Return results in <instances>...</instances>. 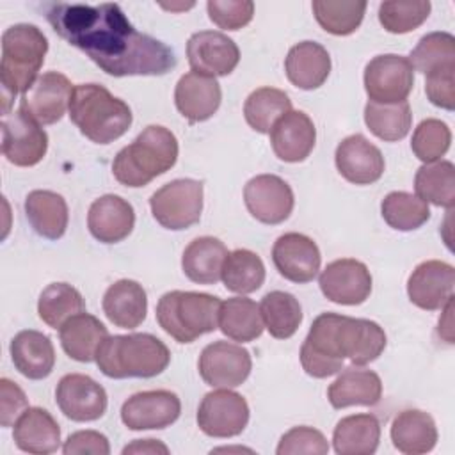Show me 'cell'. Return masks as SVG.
I'll return each mask as SVG.
<instances>
[{"label": "cell", "instance_id": "1", "mask_svg": "<svg viewBox=\"0 0 455 455\" xmlns=\"http://www.w3.org/2000/svg\"><path fill=\"white\" fill-rule=\"evenodd\" d=\"M46 20L107 75H165L176 66L174 50L135 30L117 4H48Z\"/></svg>", "mask_w": 455, "mask_h": 455}, {"label": "cell", "instance_id": "2", "mask_svg": "<svg viewBox=\"0 0 455 455\" xmlns=\"http://www.w3.org/2000/svg\"><path fill=\"white\" fill-rule=\"evenodd\" d=\"M384 329L366 318L338 313L318 315L300 347V364L315 379H325L343 368L348 359L355 366L375 361L386 348Z\"/></svg>", "mask_w": 455, "mask_h": 455}, {"label": "cell", "instance_id": "3", "mask_svg": "<svg viewBox=\"0 0 455 455\" xmlns=\"http://www.w3.org/2000/svg\"><path fill=\"white\" fill-rule=\"evenodd\" d=\"M48 52V39L32 23H16L2 34L0 84L4 116L9 114L12 100L25 92L36 80Z\"/></svg>", "mask_w": 455, "mask_h": 455}, {"label": "cell", "instance_id": "4", "mask_svg": "<svg viewBox=\"0 0 455 455\" xmlns=\"http://www.w3.org/2000/svg\"><path fill=\"white\" fill-rule=\"evenodd\" d=\"M94 361L110 379H151L169 366L171 352L162 339L148 332L116 334L103 339Z\"/></svg>", "mask_w": 455, "mask_h": 455}, {"label": "cell", "instance_id": "5", "mask_svg": "<svg viewBox=\"0 0 455 455\" xmlns=\"http://www.w3.org/2000/svg\"><path fill=\"white\" fill-rule=\"evenodd\" d=\"M68 110L80 133L96 144H108L123 137L133 121L128 103L100 84L75 85Z\"/></svg>", "mask_w": 455, "mask_h": 455}, {"label": "cell", "instance_id": "6", "mask_svg": "<svg viewBox=\"0 0 455 455\" xmlns=\"http://www.w3.org/2000/svg\"><path fill=\"white\" fill-rule=\"evenodd\" d=\"M178 160L176 135L160 124L144 128L112 162L114 178L124 187H144L167 172Z\"/></svg>", "mask_w": 455, "mask_h": 455}, {"label": "cell", "instance_id": "7", "mask_svg": "<svg viewBox=\"0 0 455 455\" xmlns=\"http://www.w3.org/2000/svg\"><path fill=\"white\" fill-rule=\"evenodd\" d=\"M219 307L215 295L172 290L158 299L156 322L178 343H192L219 327Z\"/></svg>", "mask_w": 455, "mask_h": 455}, {"label": "cell", "instance_id": "8", "mask_svg": "<svg viewBox=\"0 0 455 455\" xmlns=\"http://www.w3.org/2000/svg\"><path fill=\"white\" fill-rule=\"evenodd\" d=\"M155 220L172 231L187 229L199 222L203 212V183L180 178L165 183L149 197Z\"/></svg>", "mask_w": 455, "mask_h": 455}, {"label": "cell", "instance_id": "9", "mask_svg": "<svg viewBox=\"0 0 455 455\" xmlns=\"http://www.w3.org/2000/svg\"><path fill=\"white\" fill-rule=\"evenodd\" d=\"M414 87V69L407 57L384 53L364 68V91L373 103L407 101Z\"/></svg>", "mask_w": 455, "mask_h": 455}, {"label": "cell", "instance_id": "10", "mask_svg": "<svg viewBox=\"0 0 455 455\" xmlns=\"http://www.w3.org/2000/svg\"><path fill=\"white\" fill-rule=\"evenodd\" d=\"M249 423L245 398L228 387L210 391L197 409V425L210 437H235Z\"/></svg>", "mask_w": 455, "mask_h": 455}, {"label": "cell", "instance_id": "11", "mask_svg": "<svg viewBox=\"0 0 455 455\" xmlns=\"http://www.w3.org/2000/svg\"><path fill=\"white\" fill-rule=\"evenodd\" d=\"M48 149V135L23 110L9 112L2 117V153L18 167L39 164Z\"/></svg>", "mask_w": 455, "mask_h": 455}, {"label": "cell", "instance_id": "12", "mask_svg": "<svg viewBox=\"0 0 455 455\" xmlns=\"http://www.w3.org/2000/svg\"><path fill=\"white\" fill-rule=\"evenodd\" d=\"M252 359L247 348L229 341H213L199 355L197 370L212 387H238L249 377Z\"/></svg>", "mask_w": 455, "mask_h": 455}, {"label": "cell", "instance_id": "13", "mask_svg": "<svg viewBox=\"0 0 455 455\" xmlns=\"http://www.w3.org/2000/svg\"><path fill=\"white\" fill-rule=\"evenodd\" d=\"M55 402L66 418L80 423L100 419L108 405L103 386L82 373H68L59 380Z\"/></svg>", "mask_w": 455, "mask_h": 455}, {"label": "cell", "instance_id": "14", "mask_svg": "<svg viewBox=\"0 0 455 455\" xmlns=\"http://www.w3.org/2000/svg\"><path fill=\"white\" fill-rule=\"evenodd\" d=\"M181 412L176 393L151 389L132 395L121 407V421L130 430H160L171 427Z\"/></svg>", "mask_w": 455, "mask_h": 455}, {"label": "cell", "instance_id": "15", "mask_svg": "<svg viewBox=\"0 0 455 455\" xmlns=\"http://www.w3.org/2000/svg\"><path fill=\"white\" fill-rule=\"evenodd\" d=\"M71 82L66 75L48 71L37 76V80L21 94L20 110L30 116L39 124H53L69 108Z\"/></svg>", "mask_w": 455, "mask_h": 455}, {"label": "cell", "instance_id": "16", "mask_svg": "<svg viewBox=\"0 0 455 455\" xmlns=\"http://www.w3.org/2000/svg\"><path fill=\"white\" fill-rule=\"evenodd\" d=\"M322 293L336 304L357 306L371 293V274L368 267L354 258L331 261L320 274Z\"/></svg>", "mask_w": 455, "mask_h": 455}, {"label": "cell", "instance_id": "17", "mask_svg": "<svg viewBox=\"0 0 455 455\" xmlns=\"http://www.w3.org/2000/svg\"><path fill=\"white\" fill-rule=\"evenodd\" d=\"M243 201L249 213L263 224L284 222L295 204L291 187L275 174H259L243 187Z\"/></svg>", "mask_w": 455, "mask_h": 455}, {"label": "cell", "instance_id": "18", "mask_svg": "<svg viewBox=\"0 0 455 455\" xmlns=\"http://www.w3.org/2000/svg\"><path fill=\"white\" fill-rule=\"evenodd\" d=\"M187 57L192 71L208 76H228L238 66L236 43L217 30H199L187 43Z\"/></svg>", "mask_w": 455, "mask_h": 455}, {"label": "cell", "instance_id": "19", "mask_svg": "<svg viewBox=\"0 0 455 455\" xmlns=\"http://www.w3.org/2000/svg\"><path fill=\"white\" fill-rule=\"evenodd\" d=\"M272 261L277 272L291 283H309L322 263L318 245L302 233H284L272 247Z\"/></svg>", "mask_w": 455, "mask_h": 455}, {"label": "cell", "instance_id": "20", "mask_svg": "<svg viewBox=\"0 0 455 455\" xmlns=\"http://www.w3.org/2000/svg\"><path fill=\"white\" fill-rule=\"evenodd\" d=\"M455 268L441 259L419 263L407 281V295L411 302L421 309L435 311L453 299Z\"/></svg>", "mask_w": 455, "mask_h": 455}, {"label": "cell", "instance_id": "21", "mask_svg": "<svg viewBox=\"0 0 455 455\" xmlns=\"http://www.w3.org/2000/svg\"><path fill=\"white\" fill-rule=\"evenodd\" d=\"M338 172L354 185H370L384 174V156L364 135L345 137L334 153Z\"/></svg>", "mask_w": 455, "mask_h": 455}, {"label": "cell", "instance_id": "22", "mask_svg": "<svg viewBox=\"0 0 455 455\" xmlns=\"http://www.w3.org/2000/svg\"><path fill=\"white\" fill-rule=\"evenodd\" d=\"M270 144L283 162L297 164L309 156L315 148L316 130L311 117L302 110H290L270 128Z\"/></svg>", "mask_w": 455, "mask_h": 455}, {"label": "cell", "instance_id": "23", "mask_svg": "<svg viewBox=\"0 0 455 455\" xmlns=\"http://www.w3.org/2000/svg\"><path fill=\"white\" fill-rule=\"evenodd\" d=\"M222 91L213 76L196 71L185 73L174 89V103L183 117L190 123L210 119L220 107Z\"/></svg>", "mask_w": 455, "mask_h": 455}, {"label": "cell", "instance_id": "24", "mask_svg": "<svg viewBox=\"0 0 455 455\" xmlns=\"http://www.w3.org/2000/svg\"><path fill=\"white\" fill-rule=\"evenodd\" d=\"M133 226V206L116 194L101 196L89 206L87 228L101 243H117L124 240L132 233Z\"/></svg>", "mask_w": 455, "mask_h": 455}, {"label": "cell", "instance_id": "25", "mask_svg": "<svg viewBox=\"0 0 455 455\" xmlns=\"http://www.w3.org/2000/svg\"><path fill=\"white\" fill-rule=\"evenodd\" d=\"M12 439L21 451L53 453L60 444V427L46 409L27 407L14 421Z\"/></svg>", "mask_w": 455, "mask_h": 455}, {"label": "cell", "instance_id": "26", "mask_svg": "<svg viewBox=\"0 0 455 455\" xmlns=\"http://www.w3.org/2000/svg\"><path fill=\"white\" fill-rule=\"evenodd\" d=\"M11 359L14 368L30 380L46 379L55 366V350L50 338L39 331H20L11 339Z\"/></svg>", "mask_w": 455, "mask_h": 455}, {"label": "cell", "instance_id": "27", "mask_svg": "<svg viewBox=\"0 0 455 455\" xmlns=\"http://www.w3.org/2000/svg\"><path fill=\"white\" fill-rule=\"evenodd\" d=\"M284 71L295 87L304 91L318 89L331 73L329 52L315 41L297 43L284 59Z\"/></svg>", "mask_w": 455, "mask_h": 455}, {"label": "cell", "instance_id": "28", "mask_svg": "<svg viewBox=\"0 0 455 455\" xmlns=\"http://www.w3.org/2000/svg\"><path fill=\"white\" fill-rule=\"evenodd\" d=\"M103 313L121 329H135L146 320L148 297L142 284L132 279H119L103 295Z\"/></svg>", "mask_w": 455, "mask_h": 455}, {"label": "cell", "instance_id": "29", "mask_svg": "<svg viewBox=\"0 0 455 455\" xmlns=\"http://www.w3.org/2000/svg\"><path fill=\"white\" fill-rule=\"evenodd\" d=\"M382 396L380 377L366 368L350 366L329 386L327 398L334 409L352 405H375Z\"/></svg>", "mask_w": 455, "mask_h": 455}, {"label": "cell", "instance_id": "30", "mask_svg": "<svg viewBox=\"0 0 455 455\" xmlns=\"http://www.w3.org/2000/svg\"><path fill=\"white\" fill-rule=\"evenodd\" d=\"M393 446L407 455H421L434 450L437 443V427L434 418L419 409L398 412L391 423Z\"/></svg>", "mask_w": 455, "mask_h": 455}, {"label": "cell", "instance_id": "31", "mask_svg": "<svg viewBox=\"0 0 455 455\" xmlns=\"http://www.w3.org/2000/svg\"><path fill=\"white\" fill-rule=\"evenodd\" d=\"M107 336V327L96 316L84 311L66 320L59 329L64 352L78 363L94 361L96 352Z\"/></svg>", "mask_w": 455, "mask_h": 455}, {"label": "cell", "instance_id": "32", "mask_svg": "<svg viewBox=\"0 0 455 455\" xmlns=\"http://www.w3.org/2000/svg\"><path fill=\"white\" fill-rule=\"evenodd\" d=\"M25 215L32 229L48 240H57L68 228L66 199L52 190H32L25 197Z\"/></svg>", "mask_w": 455, "mask_h": 455}, {"label": "cell", "instance_id": "33", "mask_svg": "<svg viewBox=\"0 0 455 455\" xmlns=\"http://www.w3.org/2000/svg\"><path fill=\"white\" fill-rule=\"evenodd\" d=\"M226 245L215 236L194 238L183 251V274L197 284H215L220 279L222 265L228 256Z\"/></svg>", "mask_w": 455, "mask_h": 455}, {"label": "cell", "instance_id": "34", "mask_svg": "<svg viewBox=\"0 0 455 455\" xmlns=\"http://www.w3.org/2000/svg\"><path fill=\"white\" fill-rule=\"evenodd\" d=\"M380 441V423L373 414H352L341 418L332 434L338 455H371Z\"/></svg>", "mask_w": 455, "mask_h": 455}, {"label": "cell", "instance_id": "35", "mask_svg": "<svg viewBox=\"0 0 455 455\" xmlns=\"http://www.w3.org/2000/svg\"><path fill=\"white\" fill-rule=\"evenodd\" d=\"M263 318L259 306L247 297H231L220 302L219 329L233 341L247 343L261 336Z\"/></svg>", "mask_w": 455, "mask_h": 455}, {"label": "cell", "instance_id": "36", "mask_svg": "<svg viewBox=\"0 0 455 455\" xmlns=\"http://www.w3.org/2000/svg\"><path fill=\"white\" fill-rule=\"evenodd\" d=\"M414 190L419 199L448 210L455 204V167L448 160L423 164L414 176Z\"/></svg>", "mask_w": 455, "mask_h": 455}, {"label": "cell", "instance_id": "37", "mask_svg": "<svg viewBox=\"0 0 455 455\" xmlns=\"http://www.w3.org/2000/svg\"><path fill=\"white\" fill-rule=\"evenodd\" d=\"M259 313L263 325L270 336L277 339L291 338L302 322V307L299 300L291 293L281 290L268 291L261 299Z\"/></svg>", "mask_w": 455, "mask_h": 455}, {"label": "cell", "instance_id": "38", "mask_svg": "<svg viewBox=\"0 0 455 455\" xmlns=\"http://www.w3.org/2000/svg\"><path fill=\"white\" fill-rule=\"evenodd\" d=\"M220 279L226 290L247 295L256 291L263 284L265 265L256 252L249 249H236L226 256Z\"/></svg>", "mask_w": 455, "mask_h": 455}, {"label": "cell", "instance_id": "39", "mask_svg": "<svg viewBox=\"0 0 455 455\" xmlns=\"http://www.w3.org/2000/svg\"><path fill=\"white\" fill-rule=\"evenodd\" d=\"M290 110L291 100L284 91L275 87H259L243 103L245 121L258 133H268L274 123Z\"/></svg>", "mask_w": 455, "mask_h": 455}, {"label": "cell", "instance_id": "40", "mask_svg": "<svg viewBox=\"0 0 455 455\" xmlns=\"http://www.w3.org/2000/svg\"><path fill=\"white\" fill-rule=\"evenodd\" d=\"M364 123L375 137L386 142L402 140L411 130V123H412L411 107L407 101H400V103L368 101L364 107Z\"/></svg>", "mask_w": 455, "mask_h": 455}, {"label": "cell", "instance_id": "41", "mask_svg": "<svg viewBox=\"0 0 455 455\" xmlns=\"http://www.w3.org/2000/svg\"><path fill=\"white\" fill-rule=\"evenodd\" d=\"M84 311L82 293L68 283L48 284L37 300L39 318L52 329H60L66 320Z\"/></svg>", "mask_w": 455, "mask_h": 455}, {"label": "cell", "instance_id": "42", "mask_svg": "<svg viewBox=\"0 0 455 455\" xmlns=\"http://www.w3.org/2000/svg\"><path fill=\"white\" fill-rule=\"evenodd\" d=\"M382 219L389 228L398 231H412L421 228L430 219L428 204L416 194L389 192L380 203Z\"/></svg>", "mask_w": 455, "mask_h": 455}, {"label": "cell", "instance_id": "43", "mask_svg": "<svg viewBox=\"0 0 455 455\" xmlns=\"http://www.w3.org/2000/svg\"><path fill=\"white\" fill-rule=\"evenodd\" d=\"M414 71L423 75L455 68V37L450 32H430L419 39L409 55Z\"/></svg>", "mask_w": 455, "mask_h": 455}, {"label": "cell", "instance_id": "44", "mask_svg": "<svg viewBox=\"0 0 455 455\" xmlns=\"http://www.w3.org/2000/svg\"><path fill=\"white\" fill-rule=\"evenodd\" d=\"M311 7L318 25L325 32L334 36H348L359 28L368 4L364 0L361 2L315 0Z\"/></svg>", "mask_w": 455, "mask_h": 455}, {"label": "cell", "instance_id": "45", "mask_svg": "<svg viewBox=\"0 0 455 455\" xmlns=\"http://www.w3.org/2000/svg\"><path fill=\"white\" fill-rule=\"evenodd\" d=\"M430 9L428 0L382 2L379 5V21L391 34H407L428 18Z\"/></svg>", "mask_w": 455, "mask_h": 455}, {"label": "cell", "instance_id": "46", "mask_svg": "<svg viewBox=\"0 0 455 455\" xmlns=\"http://www.w3.org/2000/svg\"><path fill=\"white\" fill-rule=\"evenodd\" d=\"M450 144L451 132L448 124L441 119L430 117L416 126L411 140V149L418 160H421L423 164H432L441 160L443 155H446Z\"/></svg>", "mask_w": 455, "mask_h": 455}, {"label": "cell", "instance_id": "47", "mask_svg": "<svg viewBox=\"0 0 455 455\" xmlns=\"http://www.w3.org/2000/svg\"><path fill=\"white\" fill-rule=\"evenodd\" d=\"M206 11L219 28L238 30L252 20L254 4L251 0H210Z\"/></svg>", "mask_w": 455, "mask_h": 455}, {"label": "cell", "instance_id": "48", "mask_svg": "<svg viewBox=\"0 0 455 455\" xmlns=\"http://www.w3.org/2000/svg\"><path fill=\"white\" fill-rule=\"evenodd\" d=\"M327 451H329L327 439L320 430L313 427H293L281 437L275 450L277 455H297V453L323 455Z\"/></svg>", "mask_w": 455, "mask_h": 455}, {"label": "cell", "instance_id": "49", "mask_svg": "<svg viewBox=\"0 0 455 455\" xmlns=\"http://www.w3.org/2000/svg\"><path fill=\"white\" fill-rule=\"evenodd\" d=\"M425 92L432 105L453 110L455 108V68L439 69L425 75Z\"/></svg>", "mask_w": 455, "mask_h": 455}, {"label": "cell", "instance_id": "50", "mask_svg": "<svg viewBox=\"0 0 455 455\" xmlns=\"http://www.w3.org/2000/svg\"><path fill=\"white\" fill-rule=\"evenodd\" d=\"M27 405L28 402L23 389L5 377L0 379V425L11 427Z\"/></svg>", "mask_w": 455, "mask_h": 455}, {"label": "cell", "instance_id": "51", "mask_svg": "<svg viewBox=\"0 0 455 455\" xmlns=\"http://www.w3.org/2000/svg\"><path fill=\"white\" fill-rule=\"evenodd\" d=\"M64 455H108L110 453V444L108 439L96 432V430H78L73 432L62 446Z\"/></svg>", "mask_w": 455, "mask_h": 455}, {"label": "cell", "instance_id": "52", "mask_svg": "<svg viewBox=\"0 0 455 455\" xmlns=\"http://www.w3.org/2000/svg\"><path fill=\"white\" fill-rule=\"evenodd\" d=\"M128 453H169V448L158 439H135L132 444L123 448V455Z\"/></svg>", "mask_w": 455, "mask_h": 455}]
</instances>
